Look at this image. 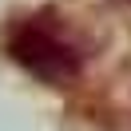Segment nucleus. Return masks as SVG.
<instances>
[{
	"mask_svg": "<svg viewBox=\"0 0 131 131\" xmlns=\"http://www.w3.org/2000/svg\"><path fill=\"white\" fill-rule=\"evenodd\" d=\"M8 52H12L16 64H24L28 72L36 75V80L56 83V88L68 83V80H75V72H80V56H75V48L56 32V28L40 24V20L20 24L16 32L8 36Z\"/></svg>",
	"mask_w": 131,
	"mask_h": 131,
	"instance_id": "f257e3e1",
	"label": "nucleus"
}]
</instances>
